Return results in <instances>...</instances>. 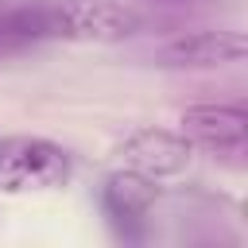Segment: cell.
I'll return each mask as SVG.
<instances>
[{"label":"cell","mask_w":248,"mask_h":248,"mask_svg":"<svg viewBox=\"0 0 248 248\" xmlns=\"http://www.w3.org/2000/svg\"><path fill=\"white\" fill-rule=\"evenodd\" d=\"M182 136L217 155H240L248 136V112L240 105H194L182 112Z\"/></svg>","instance_id":"cell-5"},{"label":"cell","mask_w":248,"mask_h":248,"mask_svg":"<svg viewBox=\"0 0 248 248\" xmlns=\"http://www.w3.org/2000/svg\"><path fill=\"white\" fill-rule=\"evenodd\" d=\"M74 174V159L62 143L43 136H12L0 140V194H46L66 186Z\"/></svg>","instance_id":"cell-2"},{"label":"cell","mask_w":248,"mask_h":248,"mask_svg":"<svg viewBox=\"0 0 248 248\" xmlns=\"http://www.w3.org/2000/svg\"><path fill=\"white\" fill-rule=\"evenodd\" d=\"M120 159L128 170H140L147 178H170L190 167V140L167 128H140L120 143Z\"/></svg>","instance_id":"cell-4"},{"label":"cell","mask_w":248,"mask_h":248,"mask_svg":"<svg viewBox=\"0 0 248 248\" xmlns=\"http://www.w3.org/2000/svg\"><path fill=\"white\" fill-rule=\"evenodd\" d=\"M143 27V16L120 0H50L0 16L4 39H70V43H124Z\"/></svg>","instance_id":"cell-1"},{"label":"cell","mask_w":248,"mask_h":248,"mask_svg":"<svg viewBox=\"0 0 248 248\" xmlns=\"http://www.w3.org/2000/svg\"><path fill=\"white\" fill-rule=\"evenodd\" d=\"M159 202V186L155 178L140 174V170H112L101 186V205H105V217L124 232V236H136V229L147 221V213L155 209Z\"/></svg>","instance_id":"cell-6"},{"label":"cell","mask_w":248,"mask_h":248,"mask_svg":"<svg viewBox=\"0 0 248 248\" xmlns=\"http://www.w3.org/2000/svg\"><path fill=\"white\" fill-rule=\"evenodd\" d=\"M248 54V39L240 31H190L155 50V66L167 70H213L240 62Z\"/></svg>","instance_id":"cell-3"}]
</instances>
